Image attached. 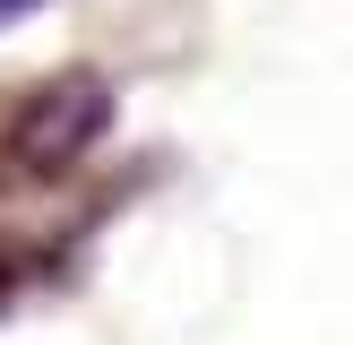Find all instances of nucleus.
I'll list each match as a JSON object with an SVG mask.
<instances>
[{
    "label": "nucleus",
    "mask_w": 353,
    "mask_h": 345,
    "mask_svg": "<svg viewBox=\"0 0 353 345\" xmlns=\"http://www.w3.org/2000/svg\"><path fill=\"white\" fill-rule=\"evenodd\" d=\"M121 95L103 69H61V78L26 86L17 95V112L0 121V172L9 181H61L69 164H86L95 155V138L112 130Z\"/></svg>",
    "instance_id": "nucleus-1"
},
{
    "label": "nucleus",
    "mask_w": 353,
    "mask_h": 345,
    "mask_svg": "<svg viewBox=\"0 0 353 345\" xmlns=\"http://www.w3.org/2000/svg\"><path fill=\"white\" fill-rule=\"evenodd\" d=\"M9 285H17V250L0 241V302H9Z\"/></svg>",
    "instance_id": "nucleus-2"
},
{
    "label": "nucleus",
    "mask_w": 353,
    "mask_h": 345,
    "mask_svg": "<svg viewBox=\"0 0 353 345\" xmlns=\"http://www.w3.org/2000/svg\"><path fill=\"white\" fill-rule=\"evenodd\" d=\"M43 0H0V26H17V17H34Z\"/></svg>",
    "instance_id": "nucleus-3"
}]
</instances>
